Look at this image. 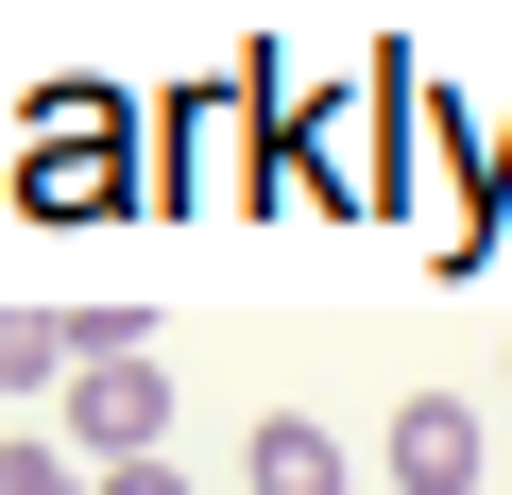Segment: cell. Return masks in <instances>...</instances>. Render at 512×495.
<instances>
[{
  "instance_id": "ba28073f",
  "label": "cell",
  "mask_w": 512,
  "mask_h": 495,
  "mask_svg": "<svg viewBox=\"0 0 512 495\" xmlns=\"http://www.w3.org/2000/svg\"><path fill=\"white\" fill-rule=\"evenodd\" d=\"M0 495H86V461H69V444H18V427H0Z\"/></svg>"
},
{
  "instance_id": "5b68a950",
  "label": "cell",
  "mask_w": 512,
  "mask_h": 495,
  "mask_svg": "<svg viewBox=\"0 0 512 495\" xmlns=\"http://www.w3.org/2000/svg\"><path fill=\"white\" fill-rule=\"evenodd\" d=\"M478 461H495L478 444V393H410L393 410V495H478Z\"/></svg>"
},
{
  "instance_id": "6da1fadb",
  "label": "cell",
  "mask_w": 512,
  "mask_h": 495,
  "mask_svg": "<svg viewBox=\"0 0 512 495\" xmlns=\"http://www.w3.org/2000/svg\"><path fill=\"white\" fill-rule=\"evenodd\" d=\"M393 103H410V52H359V86H325V103L274 69L256 205H325V222H376V205H393Z\"/></svg>"
},
{
  "instance_id": "277c9868",
  "label": "cell",
  "mask_w": 512,
  "mask_h": 495,
  "mask_svg": "<svg viewBox=\"0 0 512 495\" xmlns=\"http://www.w3.org/2000/svg\"><path fill=\"white\" fill-rule=\"evenodd\" d=\"M274 69H291V52H239V69L171 86V103H154V188H137V205H239V188H256V137H274Z\"/></svg>"
},
{
  "instance_id": "52a82bcc",
  "label": "cell",
  "mask_w": 512,
  "mask_h": 495,
  "mask_svg": "<svg viewBox=\"0 0 512 495\" xmlns=\"http://www.w3.org/2000/svg\"><path fill=\"white\" fill-rule=\"evenodd\" d=\"M69 376V342H52V308H0V427H18L35 393Z\"/></svg>"
},
{
  "instance_id": "3957f363",
  "label": "cell",
  "mask_w": 512,
  "mask_h": 495,
  "mask_svg": "<svg viewBox=\"0 0 512 495\" xmlns=\"http://www.w3.org/2000/svg\"><path fill=\"white\" fill-rule=\"evenodd\" d=\"M18 188L35 222H120L137 188H154V103H120L103 69H52L35 103H18Z\"/></svg>"
},
{
  "instance_id": "8992f818",
  "label": "cell",
  "mask_w": 512,
  "mask_h": 495,
  "mask_svg": "<svg viewBox=\"0 0 512 495\" xmlns=\"http://www.w3.org/2000/svg\"><path fill=\"white\" fill-rule=\"evenodd\" d=\"M256 495H342V444L308 410H256Z\"/></svg>"
},
{
  "instance_id": "9c48e42d",
  "label": "cell",
  "mask_w": 512,
  "mask_h": 495,
  "mask_svg": "<svg viewBox=\"0 0 512 495\" xmlns=\"http://www.w3.org/2000/svg\"><path fill=\"white\" fill-rule=\"evenodd\" d=\"M86 495H188V478H171V461H103Z\"/></svg>"
},
{
  "instance_id": "7a4b0ae2",
  "label": "cell",
  "mask_w": 512,
  "mask_h": 495,
  "mask_svg": "<svg viewBox=\"0 0 512 495\" xmlns=\"http://www.w3.org/2000/svg\"><path fill=\"white\" fill-rule=\"evenodd\" d=\"M393 205L427 222L444 274H478V257H495V205H512V103H461V86H427V52H410V103H393Z\"/></svg>"
}]
</instances>
